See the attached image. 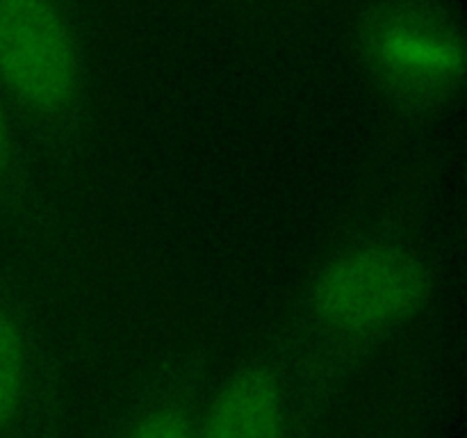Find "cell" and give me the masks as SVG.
Masks as SVG:
<instances>
[{
	"mask_svg": "<svg viewBox=\"0 0 467 438\" xmlns=\"http://www.w3.org/2000/svg\"><path fill=\"white\" fill-rule=\"evenodd\" d=\"M433 292L427 254L400 228H372L337 246L306 283L287 338L310 404L413 324Z\"/></svg>",
	"mask_w": 467,
	"mask_h": 438,
	"instance_id": "obj_1",
	"label": "cell"
},
{
	"mask_svg": "<svg viewBox=\"0 0 467 438\" xmlns=\"http://www.w3.org/2000/svg\"><path fill=\"white\" fill-rule=\"evenodd\" d=\"M0 87L35 140L57 151L78 144L89 105L87 62L59 0H0Z\"/></svg>",
	"mask_w": 467,
	"mask_h": 438,
	"instance_id": "obj_2",
	"label": "cell"
},
{
	"mask_svg": "<svg viewBox=\"0 0 467 438\" xmlns=\"http://www.w3.org/2000/svg\"><path fill=\"white\" fill-rule=\"evenodd\" d=\"M356 41L374 85L409 117H431L463 89V23L441 0H379Z\"/></svg>",
	"mask_w": 467,
	"mask_h": 438,
	"instance_id": "obj_3",
	"label": "cell"
},
{
	"mask_svg": "<svg viewBox=\"0 0 467 438\" xmlns=\"http://www.w3.org/2000/svg\"><path fill=\"white\" fill-rule=\"evenodd\" d=\"M292 404L281 365L254 356L222 379L201 404L196 438H292Z\"/></svg>",
	"mask_w": 467,
	"mask_h": 438,
	"instance_id": "obj_4",
	"label": "cell"
},
{
	"mask_svg": "<svg viewBox=\"0 0 467 438\" xmlns=\"http://www.w3.org/2000/svg\"><path fill=\"white\" fill-rule=\"evenodd\" d=\"M21 292L0 272V438H18L36 383V333Z\"/></svg>",
	"mask_w": 467,
	"mask_h": 438,
	"instance_id": "obj_5",
	"label": "cell"
},
{
	"mask_svg": "<svg viewBox=\"0 0 467 438\" xmlns=\"http://www.w3.org/2000/svg\"><path fill=\"white\" fill-rule=\"evenodd\" d=\"M201 360L173 363L128 413L119 438H196L201 415Z\"/></svg>",
	"mask_w": 467,
	"mask_h": 438,
	"instance_id": "obj_6",
	"label": "cell"
},
{
	"mask_svg": "<svg viewBox=\"0 0 467 438\" xmlns=\"http://www.w3.org/2000/svg\"><path fill=\"white\" fill-rule=\"evenodd\" d=\"M39 213L41 194L30 167L26 130L0 87V219L30 226Z\"/></svg>",
	"mask_w": 467,
	"mask_h": 438,
	"instance_id": "obj_7",
	"label": "cell"
}]
</instances>
